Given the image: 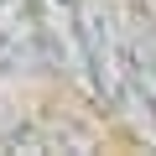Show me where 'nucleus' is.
<instances>
[{"label": "nucleus", "mask_w": 156, "mask_h": 156, "mask_svg": "<svg viewBox=\"0 0 156 156\" xmlns=\"http://www.w3.org/2000/svg\"><path fill=\"white\" fill-rule=\"evenodd\" d=\"M31 68H47L37 11L31 0H0V78H16Z\"/></svg>", "instance_id": "f257e3e1"}, {"label": "nucleus", "mask_w": 156, "mask_h": 156, "mask_svg": "<svg viewBox=\"0 0 156 156\" xmlns=\"http://www.w3.org/2000/svg\"><path fill=\"white\" fill-rule=\"evenodd\" d=\"M130 21H156V0H120Z\"/></svg>", "instance_id": "f03ea898"}]
</instances>
